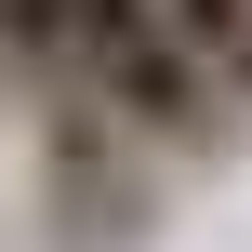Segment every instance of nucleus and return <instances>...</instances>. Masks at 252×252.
<instances>
[{
  "instance_id": "obj_1",
  "label": "nucleus",
  "mask_w": 252,
  "mask_h": 252,
  "mask_svg": "<svg viewBox=\"0 0 252 252\" xmlns=\"http://www.w3.org/2000/svg\"><path fill=\"white\" fill-rule=\"evenodd\" d=\"M0 53H13V80H40L53 106H93V120L133 133V146L199 159V146L239 133V106H226V93L186 66V40L159 27V0H0Z\"/></svg>"
},
{
  "instance_id": "obj_2",
  "label": "nucleus",
  "mask_w": 252,
  "mask_h": 252,
  "mask_svg": "<svg viewBox=\"0 0 252 252\" xmlns=\"http://www.w3.org/2000/svg\"><path fill=\"white\" fill-rule=\"evenodd\" d=\"M159 27L186 40V66L252 120V0H159Z\"/></svg>"
},
{
  "instance_id": "obj_3",
  "label": "nucleus",
  "mask_w": 252,
  "mask_h": 252,
  "mask_svg": "<svg viewBox=\"0 0 252 252\" xmlns=\"http://www.w3.org/2000/svg\"><path fill=\"white\" fill-rule=\"evenodd\" d=\"M0 93H13V53H0Z\"/></svg>"
}]
</instances>
